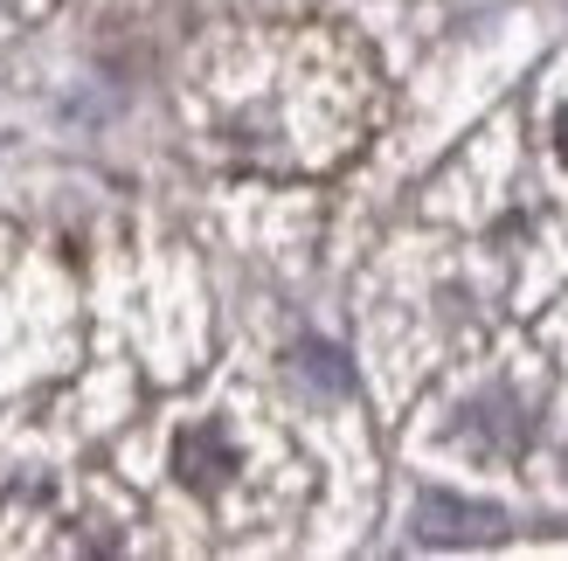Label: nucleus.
Returning a JSON list of instances; mask_svg holds the SVG:
<instances>
[{"label": "nucleus", "mask_w": 568, "mask_h": 561, "mask_svg": "<svg viewBox=\"0 0 568 561\" xmlns=\"http://www.w3.org/2000/svg\"><path fill=\"white\" fill-rule=\"evenodd\" d=\"M230 471H236V458H230V443H222V430H194V437H181V479H187V486L215 492Z\"/></svg>", "instance_id": "1"}, {"label": "nucleus", "mask_w": 568, "mask_h": 561, "mask_svg": "<svg viewBox=\"0 0 568 561\" xmlns=\"http://www.w3.org/2000/svg\"><path fill=\"white\" fill-rule=\"evenodd\" d=\"M555 153L568 160V111H561V119H555Z\"/></svg>", "instance_id": "2"}]
</instances>
